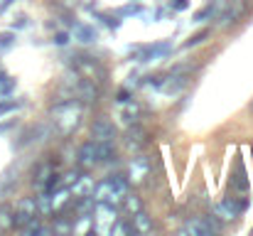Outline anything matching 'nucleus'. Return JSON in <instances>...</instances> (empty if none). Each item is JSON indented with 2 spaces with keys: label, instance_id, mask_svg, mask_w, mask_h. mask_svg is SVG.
<instances>
[{
  "label": "nucleus",
  "instance_id": "14",
  "mask_svg": "<svg viewBox=\"0 0 253 236\" xmlns=\"http://www.w3.org/2000/svg\"><path fill=\"white\" fill-rule=\"evenodd\" d=\"M241 12H244V0H234L231 5H229V10L224 12V22H236L239 17H241Z\"/></svg>",
  "mask_w": 253,
  "mask_h": 236
},
{
  "label": "nucleus",
  "instance_id": "9",
  "mask_svg": "<svg viewBox=\"0 0 253 236\" xmlns=\"http://www.w3.org/2000/svg\"><path fill=\"white\" fill-rule=\"evenodd\" d=\"M91 192H93V177H88V175H79L72 185H69V194H74V197H91Z\"/></svg>",
  "mask_w": 253,
  "mask_h": 236
},
{
  "label": "nucleus",
  "instance_id": "8",
  "mask_svg": "<svg viewBox=\"0 0 253 236\" xmlns=\"http://www.w3.org/2000/svg\"><path fill=\"white\" fill-rule=\"evenodd\" d=\"M77 72L86 79H93V81L103 79V67L96 59H91V57H79L77 59Z\"/></svg>",
  "mask_w": 253,
  "mask_h": 236
},
{
  "label": "nucleus",
  "instance_id": "2",
  "mask_svg": "<svg viewBox=\"0 0 253 236\" xmlns=\"http://www.w3.org/2000/svg\"><path fill=\"white\" fill-rule=\"evenodd\" d=\"M116 222H118L116 204H111V202H96L93 204V232H98V234H113Z\"/></svg>",
  "mask_w": 253,
  "mask_h": 236
},
{
  "label": "nucleus",
  "instance_id": "18",
  "mask_svg": "<svg viewBox=\"0 0 253 236\" xmlns=\"http://www.w3.org/2000/svg\"><path fill=\"white\" fill-rule=\"evenodd\" d=\"M123 204H126V209H128L130 214H135V212L143 209V202H140L138 197H133V194H126V197H123Z\"/></svg>",
  "mask_w": 253,
  "mask_h": 236
},
{
  "label": "nucleus",
  "instance_id": "10",
  "mask_svg": "<svg viewBox=\"0 0 253 236\" xmlns=\"http://www.w3.org/2000/svg\"><path fill=\"white\" fill-rule=\"evenodd\" d=\"M126 145H128V150H140V148L145 145V131L133 123V126L126 131Z\"/></svg>",
  "mask_w": 253,
  "mask_h": 236
},
{
  "label": "nucleus",
  "instance_id": "15",
  "mask_svg": "<svg viewBox=\"0 0 253 236\" xmlns=\"http://www.w3.org/2000/svg\"><path fill=\"white\" fill-rule=\"evenodd\" d=\"M15 227V212H10L7 207H0V232Z\"/></svg>",
  "mask_w": 253,
  "mask_h": 236
},
{
  "label": "nucleus",
  "instance_id": "26",
  "mask_svg": "<svg viewBox=\"0 0 253 236\" xmlns=\"http://www.w3.org/2000/svg\"><path fill=\"white\" fill-rule=\"evenodd\" d=\"M57 45H67V35H64V32L57 35Z\"/></svg>",
  "mask_w": 253,
  "mask_h": 236
},
{
  "label": "nucleus",
  "instance_id": "16",
  "mask_svg": "<svg viewBox=\"0 0 253 236\" xmlns=\"http://www.w3.org/2000/svg\"><path fill=\"white\" fill-rule=\"evenodd\" d=\"M184 84H187V79H184V77H169L168 81H163V91L174 94V91H179Z\"/></svg>",
  "mask_w": 253,
  "mask_h": 236
},
{
  "label": "nucleus",
  "instance_id": "11",
  "mask_svg": "<svg viewBox=\"0 0 253 236\" xmlns=\"http://www.w3.org/2000/svg\"><path fill=\"white\" fill-rule=\"evenodd\" d=\"M133 227H135V232H138V234H150V232H153V219L140 209V212H135V214H133Z\"/></svg>",
  "mask_w": 253,
  "mask_h": 236
},
{
  "label": "nucleus",
  "instance_id": "12",
  "mask_svg": "<svg viewBox=\"0 0 253 236\" xmlns=\"http://www.w3.org/2000/svg\"><path fill=\"white\" fill-rule=\"evenodd\" d=\"M123 118H126V123H135L138 121V116H140V106L135 103V101H123V113H121Z\"/></svg>",
  "mask_w": 253,
  "mask_h": 236
},
{
  "label": "nucleus",
  "instance_id": "1",
  "mask_svg": "<svg viewBox=\"0 0 253 236\" xmlns=\"http://www.w3.org/2000/svg\"><path fill=\"white\" fill-rule=\"evenodd\" d=\"M82 113H84V108H82V103H79L77 98L57 103V106L52 108L54 128H57L62 136H72V133L79 128V123H82Z\"/></svg>",
  "mask_w": 253,
  "mask_h": 236
},
{
  "label": "nucleus",
  "instance_id": "4",
  "mask_svg": "<svg viewBox=\"0 0 253 236\" xmlns=\"http://www.w3.org/2000/svg\"><path fill=\"white\" fill-rule=\"evenodd\" d=\"M77 162L82 170H93L96 165H101V150H98V143L96 141H88L79 148V155H77Z\"/></svg>",
  "mask_w": 253,
  "mask_h": 236
},
{
  "label": "nucleus",
  "instance_id": "24",
  "mask_svg": "<svg viewBox=\"0 0 253 236\" xmlns=\"http://www.w3.org/2000/svg\"><path fill=\"white\" fill-rule=\"evenodd\" d=\"M211 12H214V7H211V5H209V7H204L202 12H197V22H202V20H204V17H209Z\"/></svg>",
  "mask_w": 253,
  "mask_h": 236
},
{
  "label": "nucleus",
  "instance_id": "23",
  "mask_svg": "<svg viewBox=\"0 0 253 236\" xmlns=\"http://www.w3.org/2000/svg\"><path fill=\"white\" fill-rule=\"evenodd\" d=\"M54 232H62V234H67V232H72V227H69L64 219H59V222L54 224Z\"/></svg>",
  "mask_w": 253,
  "mask_h": 236
},
{
  "label": "nucleus",
  "instance_id": "5",
  "mask_svg": "<svg viewBox=\"0 0 253 236\" xmlns=\"http://www.w3.org/2000/svg\"><path fill=\"white\" fill-rule=\"evenodd\" d=\"M35 217H40L37 214V202L35 199H30V197H25V199H20L17 202V207H15V227H25V224H30Z\"/></svg>",
  "mask_w": 253,
  "mask_h": 236
},
{
  "label": "nucleus",
  "instance_id": "3",
  "mask_svg": "<svg viewBox=\"0 0 253 236\" xmlns=\"http://www.w3.org/2000/svg\"><path fill=\"white\" fill-rule=\"evenodd\" d=\"M219 232V224L211 217H194L182 227V234H192V236H209Z\"/></svg>",
  "mask_w": 253,
  "mask_h": 236
},
{
  "label": "nucleus",
  "instance_id": "20",
  "mask_svg": "<svg viewBox=\"0 0 253 236\" xmlns=\"http://www.w3.org/2000/svg\"><path fill=\"white\" fill-rule=\"evenodd\" d=\"M74 32H77V37H82V42H93V40H96V32H91L84 25H77Z\"/></svg>",
  "mask_w": 253,
  "mask_h": 236
},
{
  "label": "nucleus",
  "instance_id": "28",
  "mask_svg": "<svg viewBox=\"0 0 253 236\" xmlns=\"http://www.w3.org/2000/svg\"><path fill=\"white\" fill-rule=\"evenodd\" d=\"M251 111H253V103H251Z\"/></svg>",
  "mask_w": 253,
  "mask_h": 236
},
{
  "label": "nucleus",
  "instance_id": "19",
  "mask_svg": "<svg viewBox=\"0 0 253 236\" xmlns=\"http://www.w3.org/2000/svg\"><path fill=\"white\" fill-rule=\"evenodd\" d=\"M113 234H138V232H135L133 222H116V227H113Z\"/></svg>",
  "mask_w": 253,
  "mask_h": 236
},
{
  "label": "nucleus",
  "instance_id": "6",
  "mask_svg": "<svg viewBox=\"0 0 253 236\" xmlns=\"http://www.w3.org/2000/svg\"><path fill=\"white\" fill-rule=\"evenodd\" d=\"M91 138L96 143H113L116 141V126L108 118H96L91 126Z\"/></svg>",
  "mask_w": 253,
  "mask_h": 236
},
{
  "label": "nucleus",
  "instance_id": "7",
  "mask_svg": "<svg viewBox=\"0 0 253 236\" xmlns=\"http://www.w3.org/2000/svg\"><path fill=\"white\" fill-rule=\"evenodd\" d=\"M148 172H150V160L145 155H138L130 160V167H128V182H143L145 177H148Z\"/></svg>",
  "mask_w": 253,
  "mask_h": 236
},
{
  "label": "nucleus",
  "instance_id": "25",
  "mask_svg": "<svg viewBox=\"0 0 253 236\" xmlns=\"http://www.w3.org/2000/svg\"><path fill=\"white\" fill-rule=\"evenodd\" d=\"M17 103L15 101H10V103H0V113H5V111H10V108H15Z\"/></svg>",
  "mask_w": 253,
  "mask_h": 236
},
{
  "label": "nucleus",
  "instance_id": "17",
  "mask_svg": "<svg viewBox=\"0 0 253 236\" xmlns=\"http://www.w3.org/2000/svg\"><path fill=\"white\" fill-rule=\"evenodd\" d=\"M37 202V214H52L54 209H52V194H42L40 199H35Z\"/></svg>",
  "mask_w": 253,
  "mask_h": 236
},
{
  "label": "nucleus",
  "instance_id": "27",
  "mask_svg": "<svg viewBox=\"0 0 253 236\" xmlns=\"http://www.w3.org/2000/svg\"><path fill=\"white\" fill-rule=\"evenodd\" d=\"M174 7H177V10H184V7H187V0H177Z\"/></svg>",
  "mask_w": 253,
  "mask_h": 236
},
{
  "label": "nucleus",
  "instance_id": "13",
  "mask_svg": "<svg viewBox=\"0 0 253 236\" xmlns=\"http://www.w3.org/2000/svg\"><path fill=\"white\" fill-rule=\"evenodd\" d=\"M214 217H219L221 222H231V219L236 217V212H234V209L226 204V199H224V202H216V204H214Z\"/></svg>",
  "mask_w": 253,
  "mask_h": 236
},
{
  "label": "nucleus",
  "instance_id": "22",
  "mask_svg": "<svg viewBox=\"0 0 253 236\" xmlns=\"http://www.w3.org/2000/svg\"><path fill=\"white\" fill-rule=\"evenodd\" d=\"M12 40H15V37H12V32H2V35H0V49H2V47H10V45H12Z\"/></svg>",
  "mask_w": 253,
  "mask_h": 236
},
{
  "label": "nucleus",
  "instance_id": "21",
  "mask_svg": "<svg viewBox=\"0 0 253 236\" xmlns=\"http://www.w3.org/2000/svg\"><path fill=\"white\" fill-rule=\"evenodd\" d=\"M207 35H209V30H202V32H199V35H194V37H192L189 42H184V47H192V45H199V42H202V40H204Z\"/></svg>",
  "mask_w": 253,
  "mask_h": 236
}]
</instances>
